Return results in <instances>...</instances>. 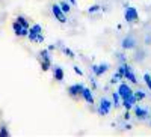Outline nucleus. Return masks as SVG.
<instances>
[{
	"label": "nucleus",
	"instance_id": "1",
	"mask_svg": "<svg viewBox=\"0 0 151 137\" xmlns=\"http://www.w3.org/2000/svg\"><path fill=\"white\" fill-rule=\"evenodd\" d=\"M52 12H53L55 18H56V20H58L59 23H62V24H65V23H67V14H65V12L60 9L59 3H58V5L55 3V5L52 6Z\"/></svg>",
	"mask_w": 151,
	"mask_h": 137
},
{
	"label": "nucleus",
	"instance_id": "2",
	"mask_svg": "<svg viewBox=\"0 0 151 137\" xmlns=\"http://www.w3.org/2000/svg\"><path fill=\"white\" fill-rule=\"evenodd\" d=\"M112 101H109L107 98H101V101H100V107H98V113L101 116H106L110 113V108H112Z\"/></svg>",
	"mask_w": 151,
	"mask_h": 137
},
{
	"label": "nucleus",
	"instance_id": "3",
	"mask_svg": "<svg viewBox=\"0 0 151 137\" xmlns=\"http://www.w3.org/2000/svg\"><path fill=\"white\" fill-rule=\"evenodd\" d=\"M124 18H125V21H127V23L136 21L137 18H139V14H137L136 8H133V6L125 8V11H124Z\"/></svg>",
	"mask_w": 151,
	"mask_h": 137
},
{
	"label": "nucleus",
	"instance_id": "4",
	"mask_svg": "<svg viewBox=\"0 0 151 137\" xmlns=\"http://www.w3.org/2000/svg\"><path fill=\"white\" fill-rule=\"evenodd\" d=\"M116 92H118V95L121 96V99H122V98H127V96H130V95H133V89H132V86H130L129 83H119Z\"/></svg>",
	"mask_w": 151,
	"mask_h": 137
},
{
	"label": "nucleus",
	"instance_id": "5",
	"mask_svg": "<svg viewBox=\"0 0 151 137\" xmlns=\"http://www.w3.org/2000/svg\"><path fill=\"white\" fill-rule=\"evenodd\" d=\"M40 33H42V27H41V24H33V26L29 29L27 38H29L32 42H35V41H36V36L40 35Z\"/></svg>",
	"mask_w": 151,
	"mask_h": 137
},
{
	"label": "nucleus",
	"instance_id": "6",
	"mask_svg": "<svg viewBox=\"0 0 151 137\" xmlns=\"http://www.w3.org/2000/svg\"><path fill=\"white\" fill-rule=\"evenodd\" d=\"M83 88H85V86L82 83H76V84H73V86H70V88H68V93L71 96H79V95H82Z\"/></svg>",
	"mask_w": 151,
	"mask_h": 137
},
{
	"label": "nucleus",
	"instance_id": "7",
	"mask_svg": "<svg viewBox=\"0 0 151 137\" xmlns=\"http://www.w3.org/2000/svg\"><path fill=\"white\" fill-rule=\"evenodd\" d=\"M107 69H109V64H100V65H92V71H94V74L97 77H100V76H103L104 72H107Z\"/></svg>",
	"mask_w": 151,
	"mask_h": 137
},
{
	"label": "nucleus",
	"instance_id": "8",
	"mask_svg": "<svg viewBox=\"0 0 151 137\" xmlns=\"http://www.w3.org/2000/svg\"><path fill=\"white\" fill-rule=\"evenodd\" d=\"M121 45H122V48L124 50H132V48H134L136 47V41H134V38L133 36H125V38L122 39V42H121Z\"/></svg>",
	"mask_w": 151,
	"mask_h": 137
},
{
	"label": "nucleus",
	"instance_id": "9",
	"mask_svg": "<svg viewBox=\"0 0 151 137\" xmlns=\"http://www.w3.org/2000/svg\"><path fill=\"white\" fill-rule=\"evenodd\" d=\"M136 104V99H134V96L133 95H130V96H127V98H122L121 99V106H124V108L125 110H130V108H133V106Z\"/></svg>",
	"mask_w": 151,
	"mask_h": 137
},
{
	"label": "nucleus",
	"instance_id": "10",
	"mask_svg": "<svg viewBox=\"0 0 151 137\" xmlns=\"http://www.w3.org/2000/svg\"><path fill=\"white\" fill-rule=\"evenodd\" d=\"M134 107V115L137 116V119H141V121H144V119H147V116H148V110L147 108H142L141 106H133Z\"/></svg>",
	"mask_w": 151,
	"mask_h": 137
},
{
	"label": "nucleus",
	"instance_id": "11",
	"mask_svg": "<svg viewBox=\"0 0 151 137\" xmlns=\"http://www.w3.org/2000/svg\"><path fill=\"white\" fill-rule=\"evenodd\" d=\"M124 78L125 80H129L130 83H133V84H136L137 83V78H136V76L133 74V71H132V68L127 65L125 66V71H124Z\"/></svg>",
	"mask_w": 151,
	"mask_h": 137
},
{
	"label": "nucleus",
	"instance_id": "12",
	"mask_svg": "<svg viewBox=\"0 0 151 137\" xmlns=\"http://www.w3.org/2000/svg\"><path fill=\"white\" fill-rule=\"evenodd\" d=\"M82 96H83V99H85L88 104H94V95H92V92H91L89 88H83Z\"/></svg>",
	"mask_w": 151,
	"mask_h": 137
},
{
	"label": "nucleus",
	"instance_id": "13",
	"mask_svg": "<svg viewBox=\"0 0 151 137\" xmlns=\"http://www.w3.org/2000/svg\"><path fill=\"white\" fill-rule=\"evenodd\" d=\"M64 76H65L64 69H62L60 66H55L53 68V77H55L56 81H62V80H64Z\"/></svg>",
	"mask_w": 151,
	"mask_h": 137
},
{
	"label": "nucleus",
	"instance_id": "14",
	"mask_svg": "<svg viewBox=\"0 0 151 137\" xmlns=\"http://www.w3.org/2000/svg\"><path fill=\"white\" fill-rule=\"evenodd\" d=\"M133 96H134V99H136V103H139V101H142V99L145 98V92L144 91H133Z\"/></svg>",
	"mask_w": 151,
	"mask_h": 137
},
{
	"label": "nucleus",
	"instance_id": "15",
	"mask_svg": "<svg viewBox=\"0 0 151 137\" xmlns=\"http://www.w3.org/2000/svg\"><path fill=\"white\" fill-rule=\"evenodd\" d=\"M112 104L115 107H119L121 106V96L118 95V92H113L112 93Z\"/></svg>",
	"mask_w": 151,
	"mask_h": 137
},
{
	"label": "nucleus",
	"instance_id": "16",
	"mask_svg": "<svg viewBox=\"0 0 151 137\" xmlns=\"http://www.w3.org/2000/svg\"><path fill=\"white\" fill-rule=\"evenodd\" d=\"M12 29H14V32H15V35H18V36H21V30H23V26L15 20L14 23H12Z\"/></svg>",
	"mask_w": 151,
	"mask_h": 137
},
{
	"label": "nucleus",
	"instance_id": "17",
	"mask_svg": "<svg viewBox=\"0 0 151 137\" xmlns=\"http://www.w3.org/2000/svg\"><path fill=\"white\" fill-rule=\"evenodd\" d=\"M59 6H60V9L64 11L65 14H68V12L71 11V6H70V3H68V2H65V0H64V2H60V3H59Z\"/></svg>",
	"mask_w": 151,
	"mask_h": 137
},
{
	"label": "nucleus",
	"instance_id": "18",
	"mask_svg": "<svg viewBox=\"0 0 151 137\" xmlns=\"http://www.w3.org/2000/svg\"><path fill=\"white\" fill-rule=\"evenodd\" d=\"M52 66V60H41V69L42 71H48Z\"/></svg>",
	"mask_w": 151,
	"mask_h": 137
},
{
	"label": "nucleus",
	"instance_id": "19",
	"mask_svg": "<svg viewBox=\"0 0 151 137\" xmlns=\"http://www.w3.org/2000/svg\"><path fill=\"white\" fill-rule=\"evenodd\" d=\"M17 21H18V23L21 24V26H23V27H29V21H27L26 18H24V17H21V15H18V17H17Z\"/></svg>",
	"mask_w": 151,
	"mask_h": 137
},
{
	"label": "nucleus",
	"instance_id": "20",
	"mask_svg": "<svg viewBox=\"0 0 151 137\" xmlns=\"http://www.w3.org/2000/svg\"><path fill=\"white\" fill-rule=\"evenodd\" d=\"M62 51H64V54H67L70 59H74L76 57V54H74V51H71V50L68 48V47H64V48H62Z\"/></svg>",
	"mask_w": 151,
	"mask_h": 137
},
{
	"label": "nucleus",
	"instance_id": "21",
	"mask_svg": "<svg viewBox=\"0 0 151 137\" xmlns=\"http://www.w3.org/2000/svg\"><path fill=\"white\" fill-rule=\"evenodd\" d=\"M144 80H145V83H147V88L151 91V76L147 72V74H144Z\"/></svg>",
	"mask_w": 151,
	"mask_h": 137
},
{
	"label": "nucleus",
	"instance_id": "22",
	"mask_svg": "<svg viewBox=\"0 0 151 137\" xmlns=\"http://www.w3.org/2000/svg\"><path fill=\"white\" fill-rule=\"evenodd\" d=\"M41 59L42 60H52V59H50V51H48V50H42V51H41Z\"/></svg>",
	"mask_w": 151,
	"mask_h": 137
},
{
	"label": "nucleus",
	"instance_id": "23",
	"mask_svg": "<svg viewBox=\"0 0 151 137\" xmlns=\"http://www.w3.org/2000/svg\"><path fill=\"white\" fill-rule=\"evenodd\" d=\"M100 9H101V6H100V5H92V6H89V9H88V11H89V14H94V12H98Z\"/></svg>",
	"mask_w": 151,
	"mask_h": 137
},
{
	"label": "nucleus",
	"instance_id": "24",
	"mask_svg": "<svg viewBox=\"0 0 151 137\" xmlns=\"http://www.w3.org/2000/svg\"><path fill=\"white\" fill-rule=\"evenodd\" d=\"M9 136V130L6 127H2L0 128V137H8Z\"/></svg>",
	"mask_w": 151,
	"mask_h": 137
},
{
	"label": "nucleus",
	"instance_id": "25",
	"mask_svg": "<svg viewBox=\"0 0 151 137\" xmlns=\"http://www.w3.org/2000/svg\"><path fill=\"white\" fill-rule=\"evenodd\" d=\"M119 80H122V77L119 76V74L116 72V74H113V77H112V80H110V83H118Z\"/></svg>",
	"mask_w": 151,
	"mask_h": 137
},
{
	"label": "nucleus",
	"instance_id": "26",
	"mask_svg": "<svg viewBox=\"0 0 151 137\" xmlns=\"http://www.w3.org/2000/svg\"><path fill=\"white\" fill-rule=\"evenodd\" d=\"M35 42H44V35H42V33H40V35H38Z\"/></svg>",
	"mask_w": 151,
	"mask_h": 137
},
{
	"label": "nucleus",
	"instance_id": "27",
	"mask_svg": "<svg viewBox=\"0 0 151 137\" xmlns=\"http://www.w3.org/2000/svg\"><path fill=\"white\" fill-rule=\"evenodd\" d=\"M74 72L77 74V76H83V71H82L79 66H74Z\"/></svg>",
	"mask_w": 151,
	"mask_h": 137
},
{
	"label": "nucleus",
	"instance_id": "28",
	"mask_svg": "<svg viewBox=\"0 0 151 137\" xmlns=\"http://www.w3.org/2000/svg\"><path fill=\"white\" fill-rule=\"evenodd\" d=\"M124 119H125V121H129V119H130V113H129V110H125V113H124Z\"/></svg>",
	"mask_w": 151,
	"mask_h": 137
},
{
	"label": "nucleus",
	"instance_id": "29",
	"mask_svg": "<svg viewBox=\"0 0 151 137\" xmlns=\"http://www.w3.org/2000/svg\"><path fill=\"white\" fill-rule=\"evenodd\" d=\"M55 48H56V47H55V45H50V47H48V48H47V50H48V51H53V50H55Z\"/></svg>",
	"mask_w": 151,
	"mask_h": 137
},
{
	"label": "nucleus",
	"instance_id": "30",
	"mask_svg": "<svg viewBox=\"0 0 151 137\" xmlns=\"http://www.w3.org/2000/svg\"><path fill=\"white\" fill-rule=\"evenodd\" d=\"M124 128H125V130H132V125H130V123H127V125H125Z\"/></svg>",
	"mask_w": 151,
	"mask_h": 137
},
{
	"label": "nucleus",
	"instance_id": "31",
	"mask_svg": "<svg viewBox=\"0 0 151 137\" xmlns=\"http://www.w3.org/2000/svg\"><path fill=\"white\" fill-rule=\"evenodd\" d=\"M70 3L71 5H76V3H77V0H70Z\"/></svg>",
	"mask_w": 151,
	"mask_h": 137
}]
</instances>
